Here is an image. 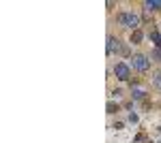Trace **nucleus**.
<instances>
[{
    "label": "nucleus",
    "mask_w": 161,
    "mask_h": 143,
    "mask_svg": "<svg viewBox=\"0 0 161 143\" xmlns=\"http://www.w3.org/2000/svg\"><path fill=\"white\" fill-rule=\"evenodd\" d=\"M108 113H110V115H114V113H118V105H116V103H108Z\"/></svg>",
    "instance_id": "nucleus-10"
},
{
    "label": "nucleus",
    "mask_w": 161,
    "mask_h": 143,
    "mask_svg": "<svg viewBox=\"0 0 161 143\" xmlns=\"http://www.w3.org/2000/svg\"><path fill=\"white\" fill-rule=\"evenodd\" d=\"M116 22L123 26V28H129L131 32L133 30H140V17H137L133 11H123L116 15Z\"/></svg>",
    "instance_id": "nucleus-1"
},
{
    "label": "nucleus",
    "mask_w": 161,
    "mask_h": 143,
    "mask_svg": "<svg viewBox=\"0 0 161 143\" xmlns=\"http://www.w3.org/2000/svg\"><path fill=\"white\" fill-rule=\"evenodd\" d=\"M123 49H125V47H120V41H118V38H116L114 34L108 36V47H105L108 56H114V54H123Z\"/></svg>",
    "instance_id": "nucleus-4"
},
{
    "label": "nucleus",
    "mask_w": 161,
    "mask_h": 143,
    "mask_svg": "<svg viewBox=\"0 0 161 143\" xmlns=\"http://www.w3.org/2000/svg\"><path fill=\"white\" fill-rule=\"evenodd\" d=\"M142 38H144V32H142V30H133L129 41H131L133 45H140V43H142Z\"/></svg>",
    "instance_id": "nucleus-5"
},
{
    "label": "nucleus",
    "mask_w": 161,
    "mask_h": 143,
    "mask_svg": "<svg viewBox=\"0 0 161 143\" xmlns=\"http://www.w3.org/2000/svg\"><path fill=\"white\" fill-rule=\"evenodd\" d=\"M131 96H133L136 100H144V98H146V92H144L142 88H131Z\"/></svg>",
    "instance_id": "nucleus-6"
},
{
    "label": "nucleus",
    "mask_w": 161,
    "mask_h": 143,
    "mask_svg": "<svg viewBox=\"0 0 161 143\" xmlns=\"http://www.w3.org/2000/svg\"><path fill=\"white\" fill-rule=\"evenodd\" d=\"M144 7H146V11H159V9H161V2H157V0H146V2H144Z\"/></svg>",
    "instance_id": "nucleus-8"
},
{
    "label": "nucleus",
    "mask_w": 161,
    "mask_h": 143,
    "mask_svg": "<svg viewBox=\"0 0 161 143\" xmlns=\"http://www.w3.org/2000/svg\"><path fill=\"white\" fill-rule=\"evenodd\" d=\"M148 41H150V43H155V47H161V34L157 32V30H153V32L148 34Z\"/></svg>",
    "instance_id": "nucleus-7"
},
{
    "label": "nucleus",
    "mask_w": 161,
    "mask_h": 143,
    "mask_svg": "<svg viewBox=\"0 0 161 143\" xmlns=\"http://www.w3.org/2000/svg\"><path fill=\"white\" fill-rule=\"evenodd\" d=\"M150 60H155V62H161V47H155L150 51Z\"/></svg>",
    "instance_id": "nucleus-9"
},
{
    "label": "nucleus",
    "mask_w": 161,
    "mask_h": 143,
    "mask_svg": "<svg viewBox=\"0 0 161 143\" xmlns=\"http://www.w3.org/2000/svg\"><path fill=\"white\" fill-rule=\"evenodd\" d=\"M129 122H133V124H136V122H137V113H129Z\"/></svg>",
    "instance_id": "nucleus-12"
},
{
    "label": "nucleus",
    "mask_w": 161,
    "mask_h": 143,
    "mask_svg": "<svg viewBox=\"0 0 161 143\" xmlns=\"http://www.w3.org/2000/svg\"><path fill=\"white\" fill-rule=\"evenodd\" d=\"M153 84H155V85H159V88H161V71H157L155 75H153Z\"/></svg>",
    "instance_id": "nucleus-11"
},
{
    "label": "nucleus",
    "mask_w": 161,
    "mask_h": 143,
    "mask_svg": "<svg viewBox=\"0 0 161 143\" xmlns=\"http://www.w3.org/2000/svg\"><path fill=\"white\" fill-rule=\"evenodd\" d=\"M114 75L118 81H129L131 79V66L125 64V62H116L114 64Z\"/></svg>",
    "instance_id": "nucleus-3"
},
{
    "label": "nucleus",
    "mask_w": 161,
    "mask_h": 143,
    "mask_svg": "<svg viewBox=\"0 0 161 143\" xmlns=\"http://www.w3.org/2000/svg\"><path fill=\"white\" fill-rule=\"evenodd\" d=\"M131 66L140 73H146L150 69V56H144V54H136L131 58Z\"/></svg>",
    "instance_id": "nucleus-2"
}]
</instances>
